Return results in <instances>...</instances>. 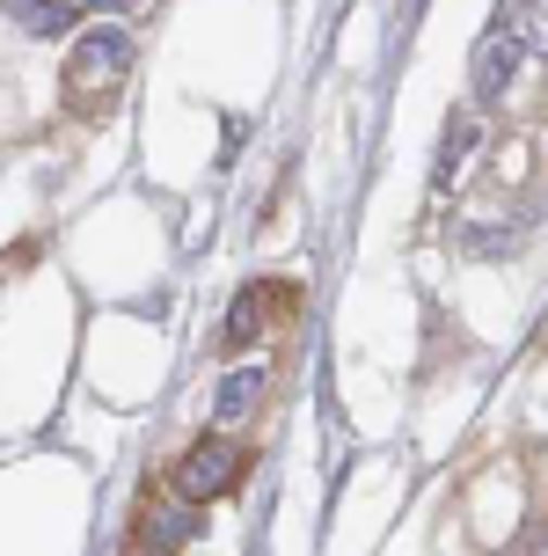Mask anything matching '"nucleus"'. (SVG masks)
<instances>
[{
    "label": "nucleus",
    "mask_w": 548,
    "mask_h": 556,
    "mask_svg": "<svg viewBox=\"0 0 548 556\" xmlns=\"http://www.w3.org/2000/svg\"><path fill=\"white\" fill-rule=\"evenodd\" d=\"M125 74H132V37H125L117 23L81 29V45L66 52V74H59L66 111H74V117H110V103H117Z\"/></svg>",
    "instance_id": "f257e3e1"
},
{
    "label": "nucleus",
    "mask_w": 548,
    "mask_h": 556,
    "mask_svg": "<svg viewBox=\"0 0 548 556\" xmlns=\"http://www.w3.org/2000/svg\"><path fill=\"white\" fill-rule=\"evenodd\" d=\"M242 476H248V454L227 440V432H219V440H197L191 454L168 469V491H183L191 505H205V498H227Z\"/></svg>",
    "instance_id": "f03ea898"
},
{
    "label": "nucleus",
    "mask_w": 548,
    "mask_h": 556,
    "mask_svg": "<svg viewBox=\"0 0 548 556\" xmlns=\"http://www.w3.org/2000/svg\"><path fill=\"white\" fill-rule=\"evenodd\" d=\"M264 395H271V374L264 366H227L219 374V395H213V432H242L248 417L264 410Z\"/></svg>",
    "instance_id": "7ed1b4c3"
},
{
    "label": "nucleus",
    "mask_w": 548,
    "mask_h": 556,
    "mask_svg": "<svg viewBox=\"0 0 548 556\" xmlns=\"http://www.w3.org/2000/svg\"><path fill=\"white\" fill-rule=\"evenodd\" d=\"M293 307H301L293 286H248L234 301V315H227V344H248L256 330H278V315H293Z\"/></svg>",
    "instance_id": "20e7f679"
},
{
    "label": "nucleus",
    "mask_w": 548,
    "mask_h": 556,
    "mask_svg": "<svg viewBox=\"0 0 548 556\" xmlns=\"http://www.w3.org/2000/svg\"><path fill=\"white\" fill-rule=\"evenodd\" d=\"M197 528V513H191V498H183V491H176V505H154V513H146V520H139V542H183V534Z\"/></svg>",
    "instance_id": "39448f33"
},
{
    "label": "nucleus",
    "mask_w": 548,
    "mask_h": 556,
    "mask_svg": "<svg viewBox=\"0 0 548 556\" xmlns=\"http://www.w3.org/2000/svg\"><path fill=\"white\" fill-rule=\"evenodd\" d=\"M505 29H512V45L520 52H534V59H548V0H512V15H505Z\"/></svg>",
    "instance_id": "423d86ee"
},
{
    "label": "nucleus",
    "mask_w": 548,
    "mask_h": 556,
    "mask_svg": "<svg viewBox=\"0 0 548 556\" xmlns=\"http://www.w3.org/2000/svg\"><path fill=\"white\" fill-rule=\"evenodd\" d=\"M15 23L29 37H59V29L74 23V0H15Z\"/></svg>",
    "instance_id": "0eeeda50"
}]
</instances>
